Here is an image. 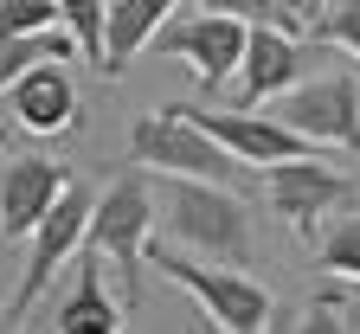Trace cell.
<instances>
[{
    "instance_id": "obj_14",
    "label": "cell",
    "mask_w": 360,
    "mask_h": 334,
    "mask_svg": "<svg viewBox=\"0 0 360 334\" xmlns=\"http://www.w3.org/2000/svg\"><path fill=\"white\" fill-rule=\"evenodd\" d=\"M58 334H116L122 328V302H110V290H103V257L90 251L84 264H77V283H71V296L58 302Z\"/></svg>"
},
{
    "instance_id": "obj_3",
    "label": "cell",
    "mask_w": 360,
    "mask_h": 334,
    "mask_svg": "<svg viewBox=\"0 0 360 334\" xmlns=\"http://www.w3.org/2000/svg\"><path fill=\"white\" fill-rule=\"evenodd\" d=\"M129 155H135V167H148V174H200V180H232V174L245 167V161L200 122V110H187V103H167V110L135 116Z\"/></svg>"
},
{
    "instance_id": "obj_19",
    "label": "cell",
    "mask_w": 360,
    "mask_h": 334,
    "mask_svg": "<svg viewBox=\"0 0 360 334\" xmlns=\"http://www.w3.org/2000/svg\"><path fill=\"white\" fill-rule=\"evenodd\" d=\"M200 7H219V13H238V20H270V26H309L302 0H200Z\"/></svg>"
},
{
    "instance_id": "obj_22",
    "label": "cell",
    "mask_w": 360,
    "mask_h": 334,
    "mask_svg": "<svg viewBox=\"0 0 360 334\" xmlns=\"http://www.w3.org/2000/svg\"><path fill=\"white\" fill-rule=\"evenodd\" d=\"M0 148H7V129H0Z\"/></svg>"
},
{
    "instance_id": "obj_2",
    "label": "cell",
    "mask_w": 360,
    "mask_h": 334,
    "mask_svg": "<svg viewBox=\"0 0 360 334\" xmlns=\"http://www.w3.org/2000/svg\"><path fill=\"white\" fill-rule=\"evenodd\" d=\"M148 257H155L161 276H174L180 290L206 309L212 328H225V334H264V328H277V302H270V290H264L257 276H245L238 264L180 257V251H167V245H155Z\"/></svg>"
},
{
    "instance_id": "obj_8",
    "label": "cell",
    "mask_w": 360,
    "mask_h": 334,
    "mask_svg": "<svg viewBox=\"0 0 360 334\" xmlns=\"http://www.w3.org/2000/svg\"><path fill=\"white\" fill-rule=\"evenodd\" d=\"M270 116H283L296 135L315 141V148H341V155L360 161V84H354V71L290 84Z\"/></svg>"
},
{
    "instance_id": "obj_12",
    "label": "cell",
    "mask_w": 360,
    "mask_h": 334,
    "mask_svg": "<svg viewBox=\"0 0 360 334\" xmlns=\"http://www.w3.org/2000/svg\"><path fill=\"white\" fill-rule=\"evenodd\" d=\"M200 122L232 148L245 167H270V161H296V155H322L309 135H296L283 116H251V110H200Z\"/></svg>"
},
{
    "instance_id": "obj_4",
    "label": "cell",
    "mask_w": 360,
    "mask_h": 334,
    "mask_svg": "<svg viewBox=\"0 0 360 334\" xmlns=\"http://www.w3.org/2000/svg\"><path fill=\"white\" fill-rule=\"evenodd\" d=\"M148 231H155V180H148V167H142V174H122L110 193L90 206V231H84V245L122 276V309L135 302V290H142Z\"/></svg>"
},
{
    "instance_id": "obj_17",
    "label": "cell",
    "mask_w": 360,
    "mask_h": 334,
    "mask_svg": "<svg viewBox=\"0 0 360 334\" xmlns=\"http://www.w3.org/2000/svg\"><path fill=\"white\" fill-rule=\"evenodd\" d=\"M58 20L77 39V58L84 65H103V20H110V0H58Z\"/></svg>"
},
{
    "instance_id": "obj_13",
    "label": "cell",
    "mask_w": 360,
    "mask_h": 334,
    "mask_svg": "<svg viewBox=\"0 0 360 334\" xmlns=\"http://www.w3.org/2000/svg\"><path fill=\"white\" fill-rule=\"evenodd\" d=\"M180 7V0H110V20H103V77H122L135 52H148V39L161 32V20Z\"/></svg>"
},
{
    "instance_id": "obj_16",
    "label": "cell",
    "mask_w": 360,
    "mask_h": 334,
    "mask_svg": "<svg viewBox=\"0 0 360 334\" xmlns=\"http://www.w3.org/2000/svg\"><path fill=\"white\" fill-rule=\"evenodd\" d=\"M315 264H322L328 276L341 283H360V206L335 225H322V238H315Z\"/></svg>"
},
{
    "instance_id": "obj_9",
    "label": "cell",
    "mask_w": 360,
    "mask_h": 334,
    "mask_svg": "<svg viewBox=\"0 0 360 334\" xmlns=\"http://www.w3.org/2000/svg\"><path fill=\"white\" fill-rule=\"evenodd\" d=\"M302 71H309V45L296 39V26L251 20V32H245V58H238V110L277 103L290 84H302Z\"/></svg>"
},
{
    "instance_id": "obj_15",
    "label": "cell",
    "mask_w": 360,
    "mask_h": 334,
    "mask_svg": "<svg viewBox=\"0 0 360 334\" xmlns=\"http://www.w3.org/2000/svg\"><path fill=\"white\" fill-rule=\"evenodd\" d=\"M39 58H77V39L65 26H52V32H0V97H7V84L26 65H39Z\"/></svg>"
},
{
    "instance_id": "obj_18",
    "label": "cell",
    "mask_w": 360,
    "mask_h": 334,
    "mask_svg": "<svg viewBox=\"0 0 360 334\" xmlns=\"http://www.w3.org/2000/svg\"><path fill=\"white\" fill-rule=\"evenodd\" d=\"M309 32L322 45H341L347 58H360V0H315Z\"/></svg>"
},
{
    "instance_id": "obj_21",
    "label": "cell",
    "mask_w": 360,
    "mask_h": 334,
    "mask_svg": "<svg viewBox=\"0 0 360 334\" xmlns=\"http://www.w3.org/2000/svg\"><path fill=\"white\" fill-rule=\"evenodd\" d=\"M335 315H341V328H360V296H322Z\"/></svg>"
},
{
    "instance_id": "obj_11",
    "label": "cell",
    "mask_w": 360,
    "mask_h": 334,
    "mask_svg": "<svg viewBox=\"0 0 360 334\" xmlns=\"http://www.w3.org/2000/svg\"><path fill=\"white\" fill-rule=\"evenodd\" d=\"M71 186V174L58 161H45V155H13L7 167H0V238L7 245H20V238L52 212V200Z\"/></svg>"
},
{
    "instance_id": "obj_10",
    "label": "cell",
    "mask_w": 360,
    "mask_h": 334,
    "mask_svg": "<svg viewBox=\"0 0 360 334\" xmlns=\"http://www.w3.org/2000/svg\"><path fill=\"white\" fill-rule=\"evenodd\" d=\"M7 116L26 135H65L77 122V84H71V58H39L7 84Z\"/></svg>"
},
{
    "instance_id": "obj_5",
    "label": "cell",
    "mask_w": 360,
    "mask_h": 334,
    "mask_svg": "<svg viewBox=\"0 0 360 334\" xmlns=\"http://www.w3.org/2000/svg\"><path fill=\"white\" fill-rule=\"evenodd\" d=\"M354 200H360V180L341 174V167H328L322 155H296V161H270L264 167V206L277 212L296 238H309V245Z\"/></svg>"
},
{
    "instance_id": "obj_1",
    "label": "cell",
    "mask_w": 360,
    "mask_h": 334,
    "mask_svg": "<svg viewBox=\"0 0 360 334\" xmlns=\"http://www.w3.org/2000/svg\"><path fill=\"white\" fill-rule=\"evenodd\" d=\"M155 225L187 245L193 257L212 264H251V206L238 193H225V180H200V174H161L155 193Z\"/></svg>"
},
{
    "instance_id": "obj_7",
    "label": "cell",
    "mask_w": 360,
    "mask_h": 334,
    "mask_svg": "<svg viewBox=\"0 0 360 334\" xmlns=\"http://www.w3.org/2000/svg\"><path fill=\"white\" fill-rule=\"evenodd\" d=\"M245 32H251V20H238V13H219V7H200V13H167L161 20V32L148 39L161 58H180L193 77H200V90H219L225 77H238V58H245Z\"/></svg>"
},
{
    "instance_id": "obj_6",
    "label": "cell",
    "mask_w": 360,
    "mask_h": 334,
    "mask_svg": "<svg viewBox=\"0 0 360 334\" xmlns=\"http://www.w3.org/2000/svg\"><path fill=\"white\" fill-rule=\"evenodd\" d=\"M90 200L84 186L71 180L65 193L52 200V212H45L32 231H26V276H20V290H13V302H7V321L0 328H20L26 315H32V302L52 290V276H58V264H71L77 257V245H84V231H90Z\"/></svg>"
},
{
    "instance_id": "obj_20",
    "label": "cell",
    "mask_w": 360,
    "mask_h": 334,
    "mask_svg": "<svg viewBox=\"0 0 360 334\" xmlns=\"http://www.w3.org/2000/svg\"><path fill=\"white\" fill-rule=\"evenodd\" d=\"M58 20V0H0V32H52Z\"/></svg>"
}]
</instances>
